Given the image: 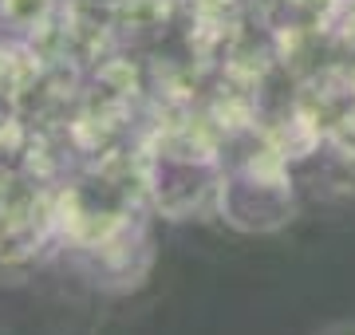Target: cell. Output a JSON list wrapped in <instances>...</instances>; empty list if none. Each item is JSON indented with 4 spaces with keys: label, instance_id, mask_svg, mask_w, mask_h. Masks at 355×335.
Listing matches in <instances>:
<instances>
[{
    "label": "cell",
    "instance_id": "6da1fadb",
    "mask_svg": "<svg viewBox=\"0 0 355 335\" xmlns=\"http://www.w3.org/2000/svg\"><path fill=\"white\" fill-rule=\"evenodd\" d=\"M142 174H146V190H150L154 206L174 221H182L209 201L217 206L225 162L198 134H158L142 158Z\"/></svg>",
    "mask_w": 355,
    "mask_h": 335
},
{
    "label": "cell",
    "instance_id": "7a4b0ae2",
    "mask_svg": "<svg viewBox=\"0 0 355 335\" xmlns=\"http://www.w3.org/2000/svg\"><path fill=\"white\" fill-rule=\"evenodd\" d=\"M217 213L241 233H272L288 225L296 213V194L280 154H253L225 166Z\"/></svg>",
    "mask_w": 355,
    "mask_h": 335
},
{
    "label": "cell",
    "instance_id": "3957f363",
    "mask_svg": "<svg viewBox=\"0 0 355 335\" xmlns=\"http://www.w3.org/2000/svg\"><path fill=\"white\" fill-rule=\"evenodd\" d=\"M48 12H51V0H0V16L16 32H36V24L48 20Z\"/></svg>",
    "mask_w": 355,
    "mask_h": 335
},
{
    "label": "cell",
    "instance_id": "277c9868",
    "mask_svg": "<svg viewBox=\"0 0 355 335\" xmlns=\"http://www.w3.org/2000/svg\"><path fill=\"white\" fill-rule=\"evenodd\" d=\"M316 335H355V320H343V323H328L324 332H316Z\"/></svg>",
    "mask_w": 355,
    "mask_h": 335
}]
</instances>
